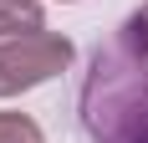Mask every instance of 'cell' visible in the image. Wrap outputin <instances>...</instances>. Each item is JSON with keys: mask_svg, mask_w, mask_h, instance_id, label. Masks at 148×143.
Wrapping results in <instances>:
<instances>
[{"mask_svg": "<svg viewBox=\"0 0 148 143\" xmlns=\"http://www.w3.org/2000/svg\"><path fill=\"white\" fill-rule=\"evenodd\" d=\"M82 128L92 143H148V51L118 31L82 77Z\"/></svg>", "mask_w": 148, "mask_h": 143, "instance_id": "cell-1", "label": "cell"}, {"mask_svg": "<svg viewBox=\"0 0 148 143\" xmlns=\"http://www.w3.org/2000/svg\"><path fill=\"white\" fill-rule=\"evenodd\" d=\"M123 31H128V36H133V41L148 51V5H138V10L128 15V26H123Z\"/></svg>", "mask_w": 148, "mask_h": 143, "instance_id": "cell-5", "label": "cell"}, {"mask_svg": "<svg viewBox=\"0 0 148 143\" xmlns=\"http://www.w3.org/2000/svg\"><path fill=\"white\" fill-rule=\"evenodd\" d=\"M41 26H46L41 0H0V41L31 36V31H41Z\"/></svg>", "mask_w": 148, "mask_h": 143, "instance_id": "cell-3", "label": "cell"}, {"mask_svg": "<svg viewBox=\"0 0 148 143\" xmlns=\"http://www.w3.org/2000/svg\"><path fill=\"white\" fill-rule=\"evenodd\" d=\"M0 143H46V133L26 113H0Z\"/></svg>", "mask_w": 148, "mask_h": 143, "instance_id": "cell-4", "label": "cell"}, {"mask_svg": "<svg viewBox=\"0 0 148 143\" xmlns=\"http://www.w3.org/2000/svg\"><path fill=\"white\" fill-rule=\"evenodd\" d=\"M72 67V41L56 31H31V36H10L0 41V97L31 92V87L51 82Z\"/></svg>", "mask_w": 148, "mask_h": 143, "instance_id": "cell-2", "label": "cell"}]
</instances>
